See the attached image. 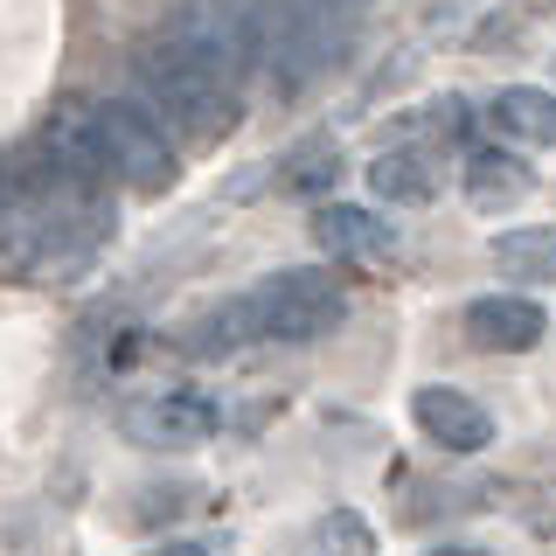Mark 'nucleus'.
<instances>
[{
	"instance_id": "nucleus-14",
	"label": "nucleus",
	"mask_w": 556,
	"mask_h": 556,
	"mask_svg": "<svg viewBox=\"0 0 556 556\" xmlns=\"http://www.w3.org/2000/svg\"><path fill=\"white\" fill-rule=\"evenodd\" d=\"M306 556H369V535H362L355 515H327L320 529H313V549Z\"/></svg>"
},
{
	"instance_id": "nucleus-8",
	"label": "nucleus",
	"mask_w": 556,
	"mask_h": 556,
	"mask_svg": "<svg viewBox=\"0 0 556 556\" xmlns=\"http://www.w3.org/2000/svg\"><path fill=\"white\" fill-rule=\"evenodd\" d=\"M313 243H320L327 257H355V265H369L396 243V230L376 216V208H355V202H327L313 208Z\"/></svg>"
},
{
	"instance_id": "nucleus-16",
	"label": "nucleus",
	"mask_w": 556,
	"mask_h": 556,
	"mask_svg": "<svg viewBox=\"0 0 556 556\" xmlns=\"http://www.w3.org/2000/svg\"><path fill=\"white\" fill-rule=\"evenodd\" d=\"M439 556H480V549H439Z\"/></svg>"
},
{
	"instance_id": "nucleus-10",
	"label": "nucleus",
	"mask_w": 556,
	"mask_h": 556,
	"mask_svg": "<svg viewBox=\"0 0 556 556\" xmlns=\"http://www.w3.org/2000/svg\"><path fill=\"white\" fill-rule=\"evenodd\" d=\"M466 188H473L480 208L521 202V195H529V167H521L515 153H473V161H466Z\"/></svg>"
},
{
	"instance_id": "nucleus-1",
	"label": "nucleus",
	"mask_w": 556,
	"mask_h": 556,
	"mask_svg": "<svg viewBox=\"0 0 556 556\" xmlns=\"http://www.w3.org/2000/svg\"><path fill=\"white\" fill-rule=\"evenodd\" d=\"M348 313V292L334 271H278L257 278L251 292H230L223 306H208L188 320V348L195 355H223V348H251V341H320L334 334Z\"/></svg>"
},
{
	"instance_id": "nucleus-7",
	"label": "nucleus",
	"mask_w": 556,
	"mask_h": 556,
	"mask_svg": "<svg viewBox=\"0 0 556 556\" xmlns=\"http://www.w3.org/2000/svg\"><path fill=\"white\" fill-rule=\"evenodd\" d=\"M417 425H425V439L431 445H445V452H486L494 445V417H486L466 390H445V382H431V390H417Z\"/></svg>"
},
{
	"instance_id": "nucleus-13",
	"label": "nucleus",
	"mask_w": 556,
	"mask_h": 556,
	"mask_svg": "<svg viewBox=\"0 0 556 556\" xmlns=\"http://www.w3.org/2000/svg\"><path fill=\"white\" fill-rule=\"evenodd\" d=\"M334 174H341L334 139H306V147L286 161V174H278V188H286V195H320V188L334 181Z\"/></svg>"
},
{
	"instance_id": "nucleus-5",
	"label": "nucleus",
	"mask_w": 556,
	"mask_h": 556,
	"mask_svg": "<svg viewBox=\"0 0 556 556\" xmlns=\"http://www.w3.org/2000/svg\"><path fill=\"white\" fill-rule=\"evenodd\" d=\"M118 425H126L132 445L188 452V445H202L208 431H216V404L195 396V390H147V396H132V404L118 410Z\"/></svg>"
},
{
	"instance_id": "nucleus-2",
	"label": "nucleus",
	"mask_w": 556,
	"mask_h": 556,
	"mask_svg": "<svg viewBox=\"0 0 556 556\" xmlns=\"http://www.w3.org/2000/svg\"><path fill=\"white\" fill-rule=\"evenodd\" d=\"M132 77L147 104L167 118L174 132L188 139H223L237 126V98H230V70L208 63L195 42H181V35H161V42H147L132 56Z\"/></svg>"
},
{
	"instance_id": "nucleus-3",
	"label": "nucleus",
	"mask_w": 556,
	"mask_h": 556,
	"mask_svg": "<svg viewBox=\"0 0 556 556\" xmlns=\"http://www.w3.org/2000/svg\"><path fill=\"white\" fill-rule=\"evenodd\" d=\"M348 35H355V22L334 8H265V56L257 63L278 84H306L348 49Z\"/></svg>"
},
{
	"instance_id": "nucleus-6",
	"label": "nucleus",
	"mask_w": 556,
	"mask_h": 556,
	"mask_svg": "<svg viewBox=\"0 0 556 556\" xmlns=\"http://www.w3.org/2000/svg\"><path fill=\"white\" fill-rule=\"evenodd\" d=\"M543 334H549V313L521 300V292H486V300L466 306V341L486 348V355H529Z\"/></svg>"
},
{
	"instance_id": "nucleus-12",
	"label": "nucleus",
	"mask_w": 556,
	"mask_h": 556,
	"mask_svg": "<svg viewBox=\"0 0 556 556\" xmlns=\"http://www.w3.org/2000/svg\"><path fill=\"white\" fill-rule=\"evenodd\" d=\"M494 257L508 278H556V230H508Z\"/></svg>"
},
{
	"instance_id": "nucleus-15",
	"label": "nucleus",
	"mask_w": 556,
	"mask_h": 556,
	"mask_svg": "<svg viewBox=\"0 0 556 556\" xmlns=\"http://www.w3.org/2000/svg\"><path fill=\"white\" fill-rule=\"evenodd\" d=\"M153 556H208V549H202V543H161Z\"/></svg>"
},
{
	"instance_id": "nucleus-11",
	"label": "nucleus",
	"mask_w": 556,
	"mask_h": 556,
	"mask_svg": "<svg viewBox=\"0 0 556 556\" xmlns=\"http://www.w3.org/2000/svg\"><path fill=\"white\" fill-rule=\"evenodd\" d=\"M369 188L382 202H431L439 181H431V167L417 161V153H382V161L369 167Z\"/></svg>"
},
{
	"instance_id": "nucleus-4",
	"label": "nucleus",
	"mask_w": 556,
	"mask_h": 556,
	"mask_svg": "<svg viewBox=\"0 0 556 556\" xmlns=\"http://www.w3.org/2000/svg\"><path fill=\"white\" fill-rule=\"evenodd\" d=\"M98 126H104V153H112V174L139 195H167L174 188V147H167V126L139 104H98Z\"/></svg>"
},
{
	"instance_id": "nucleus-9",
	"label": "nucleus",
	"mask_w": 556,
	"mask_h": 556,
	"mask_svg": "<svg viewBox=\"0 0 556 556\" xmlns=\"http://www.w3.org/2000/svg\"><path fill=\"white\" fill-rule=\"evenodd\" d=\"M486 118H494V132L529 139V147H549V139H556V98L535 91V84H508V91H494Z\"/></svg>"
}]
</instances>
